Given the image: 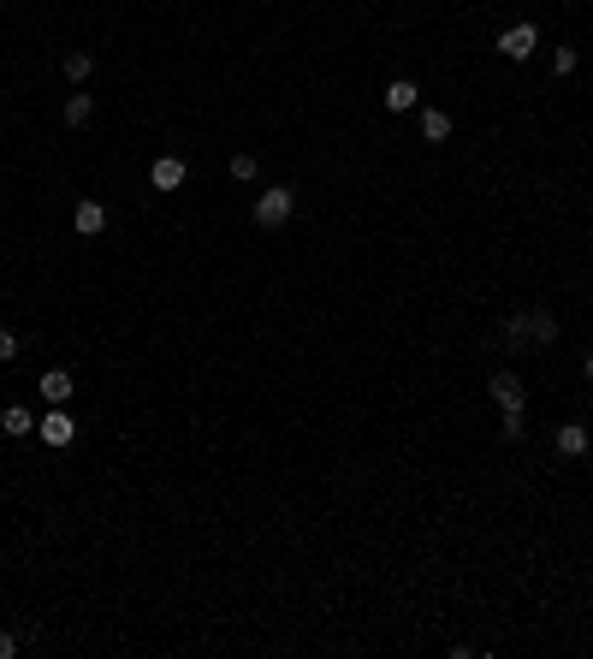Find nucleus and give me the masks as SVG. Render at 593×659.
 <instances>
[{
  "label": "nucleus",
  "instance_id": "nucleus-2",
  "mask_svg": "<svg viewBox=\"0 0 593 659\" xmlns=\"http://www.w3.org/2000/svg\"><path fill=\"white\" fill-rule=\"evenodd\" d=\"M36 434L48 439V446H54V452H65V446H72V439H78V422L65 416V404H54V410H48V416L36 422Z\"/></svg>",
  "mask_w": 593,
  "mask_h": 659
},
{
  "label": "nucleus",
  "instance_id": "nucleus-18",
  "mask_svg": "<svg viewBox=\"0 0 593 659\" xmlns=\"http://www.w3.org/2000/svg\"><path fill=\"white\" fill-rule=\"evenodd\" d=\"M552 66L564 72V78H570V72H575V48H558V54H552Z\"/></svg>",
  "mask_w": 593,
  "mask_h": 659
},
{
  "label": "nucleus",
  "instance_id": "nucleus-6",
  "mask_svg": "<svg viewBox=\"0 0 593 659\" xmlns=\"http://www.w3.org/2000/svg\"><path fill=\"white\" fill-rule=\"evenodd\" d=\"M36 386H42V399H48V404H65V399H72V386H78V380L65 375V368H48V375H42Z\"/></svg>",
  "mask_w": 593,
  "mask_h": 659
},
{
  "label": "nucleus",
  "instance_id": "nucleus-12",
  "mask_svg": "<svg viewBox=\"0 0 593 659\" xmlns=\"http://www.w3.org/2000/svg\"><path fill=\"white\" fill-rule=\"evenodd\" d=\"M0 428H6V434H12V439H24V434H36V416H30L24 404H12V410L0 416Z\"/></svg>",
  "mask_w": 593,
  "mask_h": 659
},
{
  "label": "nucleus",
  "instance_id": "nucleus-19",
  "mask_svg": "<svg viewBox=\"0 0 593 659\" xmlns=\"http://www.w3.org/2000/svg\"><path fill=\"white\" fill-rule=\"evenodd\" d=\"M19 654V636H6V630H0V659H12Z\"/></svg>",
  "mask_w": 593,
  "mask_h": 659
},
{
  "label": "nucleus",
  "instance_id": "nucleus-14",
  "mask_svg": "<svg viewBox=\"0 0 593 659\" xmlns=\"http://www.w3.org/2000/svg\"><path fill=\"white\" fill-rule=\"evenodd\" d=\"M89 66H96L89 54H65V60H59V72H65L72 83H83V78H89Z\"/></svg>",
  "mask_w": 593,
  "mask_h": 659
},
{
  "label": "nucleus",
  "instance_id": "nucleus-11",
  "mask_svg": "<svg viewBox=\"0 0 593 659\" xmlns=\"http://www.w3.org/2000/svg\"><path fill=\"white\" fill-rule=\"evenodd\" d=\"M421 137H427V143H445V137H451V113L427 107V113H421Z\"/></svg>",
  "mask_w": 593,
  "mask_h": 659
},
{
  "label": "nucleus",
  "instance_id": "nucleus-3",
  "mask_svg": "<svg viewBox=\"0 0 593 659\" xmlns=\"http://www.w3.org/2000/svg\"><path fill=\"white\" fill-rule=\"evenodd\" d=\"M534 48H540V30H534V24H511V30L498 36V54H504V60H528Z\"/></svg>",
  "mask_w": 593,
  "mask_h": 659
},
{
  "label": "nucleus",
  "instance_id": "nucleus-15",
  "mask_svg": "<svg viewBox=\"0 0 593 659\" xmlns=\"http://www.w3.org/2000/svg\"><path fill=\"white\" fill-rule=\"evenodd\" d=\"M19 351H24V339L12 327H0V362H19Z\"/></svg>",
  "mask_w": 593,
  "mask_h": 659
},
{
  "label": "nucleus",
  "instance_id": "nucleus-9",
  "mask_svg": "<svg viewBox=\"0 0 593 659\" xmlns=\"http://www.w3.org/2000/svg\"><path fill=\"white\" fill-rule=\"evenodd\" d=\"M522 327H528V345H558V321L546 315V309H534V315H522Z\"/></svg>",
  "mask_w": 593,
  "mask_h": 659
},
{
  "label": "nucleus",
  "instance_id": "nucleus-5",
  "mask_svg": "<svg viewBox=\"0 0 593 659\" xmlns=\"http://www.w3.org/2000/svg\"><path fill=\"white\" fill-rule=\"evenodd\" d=\"M588 428H581V422H564V428H558V452H564V458H588Z\"/></svg>",
  "mask_w": 593,
  "mask_h": 659
},
{
  "label": "nucleus",
  "instance_id": "nucleus-17",
  "mask_svg": "<svg viewBox=\"0 0 593 659\" xmlns=\"http://www.w3.org/2000/svg\"><path fill=\"white\" fill-rule=\"evenodd\" d=\"M232 179H256V155H232Z\"/></svg>",
  "mask_w": 593,
  "mask_h": 659
},
{
  "label": "nucleus",
  "instance_id": "nucleus-7",
  "mask_svg": "<svg viewBox=\"0 0 593 659\" xmlns=\"http://www.w3.org/2000/svg\"><path fill=\"white\" fill-rule=\"evenodd\" d=\"M72 226H78L83 238H96V232H107V208H101V202H78V214H72Z\"/></svg>",
  "mask_w": 593,
  "mask_h": 659
},
{
  "label": "nucleus",
  "instance_id": "nucleus-1",
  "mask_svg": "<svg viewBox=\"0 0 593 659\" xmlns=\"http://www.w3.org/2000/svg\"><path fill=\"white\" fill-rule=\"evenodd\" d=\"M291 214H296V190H291V184H273V190H261V197H256V226H261V232H279Z\"/></svg>",
  "mask_w": 593,
  "mask_h": 659
},
{
  "label": "nucleus",
  "instance_id": "nucleus-16",
  "mask_svg": "<svg viewBox=\"0 0 593 659\" xmlns=\"http://www.w3.org/2000/svg\"><path fill=\"white\" fill-rule=\"evenodd\" d=\"M522 428H528V416H522V410H504V428H498V434H504V439H522Z\"/></svg>",
  "mask_w": 593,
  "mask_h": 659
},
{
  "label": "nucleus",
  "instance_id": "nucleus-4",
  "mask_svg": "<svg viewBox=\"0 0 593 659\" xmlns=\"http://www.w3.org/2000/svg\"><path fill=\"white\" fill-rule=\"evenodd\" d=\"M149 184H155V190H178V184H184V160H178V155H160L155 167H149Z\"/></svg>",
  "mask_w": 593,
  "mask_h": 659
},
{
  "label": "nucleus",
  "instance_id": "nucleus-10",
  "mask_svg": "<svg viewBox=\"0 0 593 659\" xmlns=\"http://www.w3.org/2000/svg\"><path fill=\"white\" fill-rule=\"evenodd\" d=\"M493 399L504 404V410H522L528 392H522V380H516V375H493Z\"/></svg>",
  "mask_w": 593,
  "mask_h": 659
},
{
  "label": "nucleus",
  "instance_id": "nucleus-8",
  "mask_svg": "<svg viewBox=\"0 0 593 659\" xmlns=\"http://www.w3.org/2000/svg\"><path fill=\"white\" fill-rule=\"evenodd\" d=\"M415 101H421V89H415L410 78H392V83H386V107H392V113H410Z\"/></svg>",
  "mask_w": 593,
  "mask_h": 659
},
{
  "label": "nucleus",
  "instance_id": "nucleus-13",
  "mask_svg": "<svg viewBox=\"0 0 593 659\" xmlns=\"http://www.w3.org/2000/svg\"><path fill=\"white\" fill-rule=\"evenodd\" d=\"M89 113H96V101H89V96H72V101H65V125H89Z\"/></svg>",
  "mask_w": 593,
  "mask_h": 659
}]
</instances>
